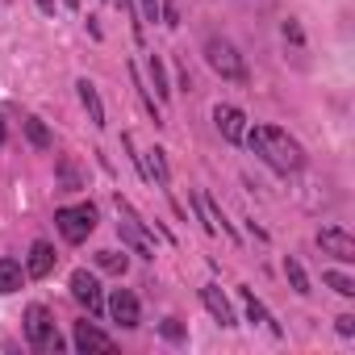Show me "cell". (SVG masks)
<instances>
[{
	"instance_id": "d4e9b609",
	"label": "cell",
	"mask_w": 355,
	"mask_h": 355,
	"mask_svg": "<svg viewBox=\"0 0 355 355\" xmlns=\"http://www.w3.org/2000/svg\"><path fill=\"white\" fill-rule=\"evenodd\" d=\"M138 21H159V0H138Z\"/></svg>"
},
{
	"instance_id": "277c9868",
	"label": "cell",
	"mask_w": 355,
	"mask_h": 355,
	"mask_svg": "<svg viewBox=\"0 0 355 355\" xmlns=\"http://www.w3.org/2000/svg\"><path fill=\"white\" fill-rule=\"evenodd\" d=\"M117 214H121V222H117V234H121V243H125L134 255H142V259H155V239L146 234V222L134 214V205H130L125 197H117Z\"/></svg>"
},
{
	"instance_id": "603a6c76",
	"label": "cell",
	"mask_w": 355,
	"mask_h": 355,
	"mask_svg": "<svg viewBox=\"0 0 355 355\" xmlns=\"http://www.w3.org/2000/svg\"><path fill=\"white\" fill-rule=\"evenodd\" d=\"M159 21H163L167 30L180 26V0H159Z\"/></svg>"
},
{
	"instance_id": "5bb4252c",
	"label": "cell",
	"mask_w": 355,
	"mask_h": 355,
	"mask_svg": "<svg viewBox=\"0 0 355 355\" xmlns=\"http://www.w3.org/2000/svg\"><path fill=\"white\" fill-rule=\"evenodd\" d=\"M76 92H80V105L88 109V121H92L96 130H105V101H101L96 84H92V80H80V84H76Z\"/></svg>"
},
{
	"instance_id": "7402d4cb",
	"label": "cell",
	"mask_w": 355,
	"mask_h": 355,
	"mask_svg": "<svg viewBox=\"0 0 355 355\" xmlns=\"http://www.w3.org/2000/svg\"><path fill=\"white\" fill-rule=\"evenodd\" d=\"M322 280H326L338 297H355V280H351V276H343V272H326Z\"/></svg>"
},
{
	"instance_id": "9a60e30c",
	"label": "cell",
	"mask_w": 355,
	"mask_h": 355,
	"mask_svg": "<svg viewBox=\"0 0 355 355\" xmlns=\"http://www.w3.org/2000/svg\"><path fill=\"white\" fill-rule=\"evenodd\" d=\"M142 163H146V180H150V184H159V189L167 193V184H171V171H167V150H163V146H155V150H146V155H142Z\"/></svg>"
},
{
	"instance_id": "e0dca14e",
	"label": "cell",
	"mask_w": 355,
	"mask_h": 355,
	"mask_svg": "<svg viewBox=\"0 0 355 355\" xmlns=\"http://www.w3.org/2000/svg\"><path fill=\"white\" fill-rule=\"evenodd\" d=\"M21 280H26L21 263L5 255V259H0V293H17V288H21Z\"/></svg>"
},
{
	"instance_id": "4dcf8cb0",
	"label": "cell",
	"mask_w": 355,
	"mask_h": 355,
	"mask_svg": "<svg viewBox=\"0 0 355 355\" xmlns=\"http://www.w3.org/2000/svg\"><path fill=\"white\" fill-rule=\"evenodd\" d=\"M63 5H67V9H80V0H63Z\"/></svg>"
},
{
	"instance_id": "4316f807",
	"label": "cell",
	"mask_w": 355,
	"mask_h": 355,
	"mask_svg": "<svg viewBox=\"0 0 355 355\" xmlns=\"http://www.w3.org/2000/svg\"><path fill=\"white\" fill-rule=\"evenodd\" d=\"M334 330H338L343 338H351V334H355V318H351V313H343V318H334Z\"/></svg>"
},
{
	"instance_id": "7c38bea8",
	"label": "cell",
	"mask_w": 355,
	"mask_h": 355,
	"mask_svg": "<svg viewBox=\"0 0 355 355\" xmlns=\"http://www.w3.org/2000/svg\"><path fill=\"white\" fill-rule=\"evenodd\" d=\"M239 297H243V305H247V318H251L255 326H268V330H272L276 338L284 334V330H280V322H276V318H272V313L263 309V301L255 297V288H247V284H239Z\"/></svg>"
},
{
	"instance_id": "ffe728a7",
	"label": "cell",
	"mask_w": 355,
	"mask_h": 355,
	"mask_svg": "<svg viewBox=\"0 0 355 355\" xmlns=\"http://www.w3.org/2000/svg\"><path fill=\"white\" fill-rule=\"evenodd\" d=\"M146 71H150V84H155V92H159V101H167V96H171V88H167V71H163V63H159V55H150V59H146Z\"/></svg>"
},
{
	"instance_id": "3957f363",
	"label": "cell",
	"mask_w": 355,
	"mask_h": 355,
	"mask_svg": "<svg viewBox=\"0 0 355 355\" xmlns=\"http://www.w3.org/2000/svg\"><path fill=\"white\" fill-rule=\"evenodd\" d=\"M55 226H59V234H63L71 247H80V243L96 230V205H92V201H84V205H63V209H55Z\"/></svg>"
},
{
	"instance_id": "484cf974",
	"label": "cell",
	"mask_w": 355,
	"mask_h": 355,
	"mask_svg": "<svg viewBox=\"0 0 355 355\" xmlns=\"http://www.w3.org/2000/svg\"><path fill=\"white\" fill-rule=\"evenodd\" d=\"M113 5H117V9H125V13H130V21H134V38H138V42H142V21H138V9H134V0H113Z\"/></svg>"
},
{
	"instance_id": "ac0fdd59",
	"label": "cell",
	"mask_w": 355,
	"mask_h": 355,
	"mask_svg": "<svg viewBox=\"0 0 355 355\" xmlns=\"http://www.w3.org/2000/svg\"><path fill=\"white\" fill-rule=\"evenodd\" d=\"M96 268H101V272H113V276H125L130 255H125V251H96Z\"/></svg>"
},
{
	"instance_id": "83f0119b",
	"label": "cell",
	"mask_w": 355,
	"mask_h": 355,
	"mask_svg": "<svg viewBox=\"0 0 355 355\" xmlns=\"http://www.w3.org/2000/svg\"><path fill=\"white\" fill-rule=\"evenodd\" d=\"M284 38H288V42H297V46L305 42V34H301V26H297V21H284Z\"/></svg>"
},
{
	"instance_id": "f1b7e54d",
	"label": "cell",
	"mask_w": 355,
	"mask_h": 355,
	"mask_svg": "<svg viewBox=\"0 0 355 355\" xmlns=\"http://www.w3.org/2000/svg\"><path fill=\"white\" fill-rule=\"evenodd\" d=\"M38 9L42 13H55V0H38Z\"/></svg>"
},
{
	"instance_id": "4fadbf2b",
	"label": "cell",
	"mask_w": 355,
	"mask_h": 355,
	"mask_svg": "<svg viewBox=\"0 0 355 355\" xmlns=\"http://www.w3.org/2000/svg\"><path fill=\"white\" fill-rule=\"evenodd\" d=\"M55 259H59V255H55V247L38 239V243L30 247V263H26V272H30L34 280H46V276L55 272Z\"/></svg>"
},
{
	"instance_id": "7a4b0ae2",
	"label": "cell",
	"mask_w": 355,
	"mask_h": 355,
	"mask_svg": "<svg viewBox=\"0 0 355 355\" xmlns=\"http://www.w3.org/2000/svg\"><path fill=\"white\" fill-rule=\"evenodd\" d=\"M26 343L34 347V351H63V338H59V330H55V313L46 309V305H30L26 309Z\"/></svg>"
},
{
	"instance_id": "cb8c5ba5",
	"label": "cell",
	"mask_w": 355,
	"mask_h": 355,
	"mask_svg": "<svg viewBox=\"0 0 355 355\" xmlns=\"http://www.w3.org/2000/svg\"><path fill=\"white\" fill-rule=\"evenodd\" d=\"M159 334H163V338H171V343H180V338H184V326L175 322V318H167V322L159 326Z\"/></svg>"
},
{
	"instance_id": "8fae6325",
	"label": "cell",
	"mask_w": 355,
	"mask_h": 355,
	"mask_svg": "<svg viewBox=\"0 0 355 355\" xmlns=\"http://www.w3.org/2000/svg\"><path fill=\"white\" fill-rule=\"evenodd\" d=\"M201 305L214 313V322H218V326H234V322H239V318H234V309H230V301H226V293H222L218 284H205V288H201Z\"/></svg>"
},
{
	"instance_id": "30bf717a",
	"label": "cell",
	"mask_w": 355,
	"mask_h": 355,
	"mask_svg": "<svg viewBox=\"0 0 355 355\" xmlns=\"http://www.w3.org/2000/svg\"><path fill=\"white\" fill-rule=\"evenodd\" d=\"M76 347H80V351H113L117 338L105 334L101 326H92V322L84 318V322H76Z\"/></svg>"
},
{
	"instance_id": "6da1fadb",
	"label": "cell",
	"mask_w": 355,
	"mask_h": 355,
	"mask_svg": "<svg viewBox=\"0 0 355 355\" xmlns=\"http://www.w3.org/2000/svg\"><path fill=\"white\" fill-rule=\"evenodd\" d=\"M243 142H251V150H255L272 171H280V175H293V171L305 167V146H301L288 130H280V125H255V130H247Z\"/></svg>"
},
{
	"instance_id": "5b68a950",
	"label": "cell",
	"mask_w": 355,
	"mask_h": 355,
	"mask_svg": "<svg viewBox=\"0 0 355 355\" xmlns=\"http://www.w3.org/2000/svg\"><path fill=\"white\" fill-rule=\"evenodd\" d=\"M205 63H209L222 80L247 84V63H243V55L234 51V42H226V38H209V42H205Z\"/></svg>"
},
{
	"instance_id": "44dd1931",
	"label": "cell",
	"mask_w": 355,
	"mask_h": 355,
	"mask_svg": "<svg viewBox=\"0 0 355 355\" xmlns=\"http://www.w3.org/2000/svg\"><path fill=\"white\" fill-rule=\"evenodd\" d=\"M59 180H63V189H67V193H80V189H84L80 167H76L71 159H59Z\"/></svg>"
},
{
	"instance_id": "2e32d148",
	"label": "cell",
	"mask_w": 355,
	"mask_h": 355,
	"mask_svg": "<svg viewBox=\"0 0 355 355\" xmlns=\"http://www.w3.org/2000/svg\"><path fill=\"white\" fill-rule=\"evenodd\" d=\"M21 125H26V138H30V146H34V150H51V146H55V134L46 130V121H42V117H26Z\"/></svg>"
},
{
	"instance_id": "ba28073f",
	"label": "cell",
	"mask_w": 355,
	"mask_h": 355,
	"mask_svg": "<svg viewBox=\"0 0 355 355\" xmlns=\"http://www.w3.org/2000/svg\"><path fill=\"white\" fill-rule=\"evenodd\" d=\"M214 125H218V134L226 142H243L247 138V113L239 105H218L214 109Z\"/></svg>"
},
{
	"instance_id": "f546056e",
	"label": "cell",
	"mask_w": 355,
	"mask_h": 355,
	"mask_svg": "<svg viewBox=\"0 0 355 355\" xmlns=\"http://www.w3.org/2000/svg\"><path fill=\"white\" fill-rule=\"evenodd\" d=\"M5 138H9V125H5V117H0V146H5Z\"/></svg>"
},
{
	"instance_id": "d6986e66",
	"label": "cell",
	"mask_w": 355,
	"mask_h": 355,
	"mask_svg": "<svg viewBox=\"0 0 355 355\" xmlns=\"http://www.w3.org/2000/svg\"><path fill=\"white\" fill-rule=\"evenodd\" d=\"M284 276H288V284H293V288H297L301 297H309V293H313V288H309V276H305V268H301V263H297L293 255L284 259Z\"/></svg>"
},
{
	"instance_id": "8992f818",
	"label": "cell",
	"mask_w": 355,
	"mask_h": 355,
	"mask_svg": "<svg viewBox=\"0 0 355 355\" xmlns=\"http://www.w3.org/2000/svg\"><path fill=\"white\" fill-rule=\"evenodd\" d=\"M71 297L88 309V313H101L105 309V293H101V280L92 276V272H84V268H76L71 272Z\"/></svg>"
},
{
	"instance_id": "9c48e42d",
	"label": "cell",
	"mask_w": 355,
	"mask_h": 355,
	"mask_svg": "<svg viewBox=\"0 0 355 355\" xmlns=\"http://www.w3.org/2000/svg\"><path fill=\"white\" fill-rule=\"evenodd\" d=\"M105 305H109L113 322H121V330H134V326H138V297H134L130 288H113V297H109Z\"/></svg>"
},
{
	"instance_id": "52a82bcc",
	"label": "cell",
	"mask_w": 355,
	"mask_h": 355,
	"mask_svg": "<svg viewBox=\"0 0 355 355\" xmlns=\"http://www.w3.org/2000/svg\"><path fill=\"white\" fill-rule=\"evenodd\" d=\"M318 247H322V255H330L338 263H355V239L347 230H338V226L318 230Z\"/></svg>"
}]
</instances>
